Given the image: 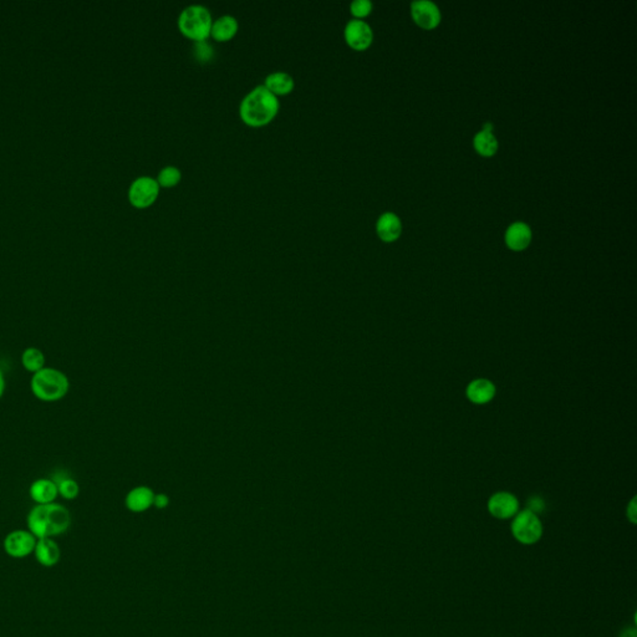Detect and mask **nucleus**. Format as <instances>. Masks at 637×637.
I'll use <instances>...</instances> for the list:
<instances>
[{"mask_svg": "<svg viewBox=\"0 0 637 637\" xmlns=\"http://www.w3.org/2000/svg\"><path fill=\"white\" fill-rule=\"evenodd\" d=\"M372 6L370 0H352L350 4V11L356 19H361L370 14Z\"/></svg>", "mask_w": 637, "mask_h": 637, "instance_id": "b1692460", "label": "nucleus"}, {"mask_svg": "<svg viewBox=\"0 0 637 637\" xmlns=\"http://www.w3.org/2000/svg\"><path fill=\"white\" fill-rule=\"evenodd\" d=\"M177 23L183 35L195 42H203L211 36L213 16L206 6L190 4L180 11Z\"/></svg>", "mask_w": 637, "mask_h": 637, "instance_id": "20e7f679", "label": "nucleus"}, {"mask_svg": "<svg viewBox=\"0 0 637 637\" xmlns=\"http://www.w3.org/2000/svg\"><path fill=\"white\" fill-rule=\"evenodd\" d=\"M239 30V23L236 16L231 14H224L216 21H213L211 29V36L217 42H228L236 36Z\"/></svg>", "mask_w": 637, "mask_h": 637, "instance_id": "dca6fc26", "label": "nucleus"}, {"mask_svg": "<svg viewBox=\"0 0 637 637\" xmlns=\"http://www.w3.org/2000/svg\"><path fill=\"white\" fill-rule=\"evenodd\" d=\"M512 534L520 544L538 543L543 535V524L539 517L529 509L517 514L512 523Z\"/></svg>", "mask_w": 637, "mask_h": 637, "instance_id": "39448f33", "label": "nucleus"}, {"mask_svg": "<svg viewBox=\"0 0 637 637\" xmlns=\"http://www.w3.org/2000/svg\"><path fill=\"white\" fill-rule=\"evenodd\" d=\"M30 389L40 401H60L70 391V380L62 371L44 367L31 376Z\"/></svg>", "mask_w": 637, "mask_h": 637, "instance_id": "7ed1b4c3", "label": "nucleus"}, {"mask_svg": "<svg viewBox=\"0 0 637 637\" xmlns=\"http://www.w3.org/2000/svg\"><path fill=\"white\" fill-rule=\"evenodd\" d=\"M154 503L156 507H159V508H165L167 503H168V499L163 494H159V495H156L154 499Z\"/></svg>", "mask_w": 637, "mask_h": 637, "instance_id": "393cba45", "label": "nucleus"}, {"mask_svg": "<svg viewBox=\"0 0 637 637\" xmlns=\"http://www.w3.org/2000/svg\"><path fill=\"white\" fill-rule=\"evenodd\" d=\"M154 495L151 489L139 487L127 494L126 505L131 512L139 513V512H144L146 509H149L151 504H154Z\"/></svg>", "mask_w": 637, "mask_h": 637, "instance_id": "a211bd4d", "label": "nucleus"}, {"mask_svg": "<svg viewBox=\"0 0 637 637\" xmlns=\"http://www.w3.org/2000/svg\"><path fill=\"white\" fill-rule=\"evenodd\" d=\"M38 538L29 530H13L6 535L3 546L6 554L14 559H24L30 554H34Z\"/></svg>", "mask_w": 637, "mask_h": 637, "instance_id": "0eeeda50", "label": "nucleus"}, {"mask_svg": "<svg viewBox=\"0 0 637 637\" xmlns=\"http://www.w3.org/2000/svg\"><path fill=\"white\" fill-rule=\"evenodd\" d=\"M4 391H6V377L3 371L0 370V398L4 395Z\"/></svg>", "mask_w": 637, "mask_h": 637, "instance_id": "bb28decb", "label": "nucleus"}, {"mask_svg": "<svg viewBox=\"0 0 637 637\" xmlns=\"http://www.w3.org/2000/svg\"><path fill=\"white\" fill-rule=\"evenodd\" d=\"M157 182L161 187H175L180 183L182 180V171L177 166H165L163 168H161L157 176Z\"/></svg>", "mask_w": 637, "mask_h": 637, "instance_id": "412c9836", "label": "nucleus"}, {"mask_svg": "<svg viewBox=\"0 0 637 637\" xmlns=\"http://www.w3.org/2000/svg\"><path fill=\"white\" fill-rule=\"evenodd\" d=\"M345 40L355 50H365L374 40V31L362 19H351L344 29Z\"/></svg>", "mask_w": 637, "mask_h": 637, "instance_id": "6e6552de", "label": "nucleus"}, {"mask_svg": "<svg viewBox=\"0 0 637 637\" xmlns=\"http://www.w3.org/2000/svg\"><path fill=\"white\" fill-rule=\"evenodd\" d=\"M21 364L28 372L35 374L45 367V355L38 348H28L21 354Z\"/></svg>", "mask_w": 637, "mask_h": 637, "instance_id": "6ab92c4d", "label": "nucleus"}, {"mask_svg": "<svg viewBox=\"0 0 637 637\" xmlns=\"http://www.w3.org/2000/svg\"><path fill=\"white\" fill-rule=\"evenodd\" d=\"M263 85L275 96H280L288 95L293 91L295 88V80L289 72L272 71L265 77Z\"/></svg>", "mask_w": 637, "mask_h": 637, "instance_id": "f3484780", "label": "nucleus"}, {"mask_svg": "<svg viewBox=\"0 0 637 637\" xmlns=\"http://www.w3.org/2000/svg\"><path fill=\"white\" fill-rule=\"evenodd\" d=\"M412 16L418 25L432 29L441 21V11L431 0H415L411 4Z\"/></svg>", "mask_w": 637, "mask_h": 637, "instance_id": "9d476101", "label": "nucleus"}, {"mask_svg": "<svg viewBox=\"0 0 637 637\" xmlns=\"http://www.w3.org/2000/svg\"><path fill=\"white\" fill-rule=\"evenodd\" d=\"M28 530L38 539L54 538L67 533L71 525V514L62 504H36L26 517Z\"/></svg>", "mask_w": 637, "mask_h": 637, "instance_id": "f257e3e1", "label": "nucleus"}, {"mask_svg": "<svg viewBox=\"0 0 637 637\" xmlns=\"http://www.w3.org/2000/svg\"><path fill=\"white\" fill-rule=\"evenodd\" d=\"M468 400L476 405H486L492 401L495 396V386L492 381L486 379H477L468 385Z\"/></svg>", "mask_w": 637, "mask_h": 637, "instance_id": "2eb2a0df", "label": "nucleus"}, {"mask_svg": "<svg viewBox=\"0 0 637 637\" xmlns=\"http://www.w3.org/2000/svg\"><path fill=\"white\" fill-rule=\"evenodd\" d=\"M376 231L382 241L394 242L401 234L402 224L400 217L394 212L382 213L376 223Z\"/></svg>", "mask_w": 637, "mask_h": 637, "instance_id": "f8f14e48", "label": "nucleus"}, {"mask_svg": "<svg viewBox=\"0 0 637 637\" xmlns=\"http://www.w3.org/2000/svg\"><path fill=\"white\" fill-rule=\"evenodd\" d=\"M473 142H474V147L478 152L483 156L495 154V151L498 149V139H495L493 132H490V131L482 130L481 132H478L474 136Z\"/></svg>", "mask_w": 637, "mask_h": 637, "instance_id": "aec40b11", "label": "nucleus"}, {"mask_svg": "<svg viewBox=\"0 0 637 637\" xmlns=\"http://www.w3.org/2000/svg\"><path fill=\"white\" fill-rule=\"evenodd\" d=\"M161 185L151 176H139L131 183L129 200L137 208H146L154 205L159 198Z\"/></svg>", "mask_w": 637, "mask_h": 637, "instance_id": "423d86ee", "label": "nucleus"}, {"mask_svg": "<svg viewBox=\"0 0 637 637\" xmlns=\"http://www.w3.org/2000/svg\"><path fill=\"white\" fill-rule=\"evenodd\" d=\"M57 484L59 495L67 500H72L77 498L80 494V486L72 478H62L60 481H54Z\"/></svg>", "mask_w": 637, "mask_h": 637, "instance_id": "4be33fe9", "label": "nucleus"}, {"mask_svg": "<svg viewBox=\"0 0 637 637\" xmlns=\"http://www.w3.org/2000/svg\"><path fill=\"white\" fill-rule=\"evenodd\" d=\"M29 495L36 504L54 503L59 495L57 484L49 478H40L31 483Z\"/></svg>", "mask_w": 637, "mask_h": 637, "instance_id": "ddd939ff", "label": "nucleus"}, {"mask_svg": "<svg viewBox=\"0 0 637 637\" xmlns=\"http://www.w3.org/2000/svg\"><path fill=\"white\" fill-rule=\"evenodd\" d=\"M488 510L497 520H510L518 514L520 502L512 493L499 492L489 498Z\"/></svg>", "mask_w": 637, "mask_h": 637, "instance_id": "1a4fd4ad", "label": "nucleus"}, {"mask_svg": "<svg viewBox=\"0 0 637 637\" xmlns=\"http://www.w3.org/2000/svg\"><path fill=\"white\" fill-rule=\"evenodd\" d=\"M627 515H629V518L631 520L632 523H635L636 520H635V517H636V508H635V499H632L631 504H630V507L627 508Z\"/></svg>", "mask_w": 637, "mask_h": 637, "instance_id": "a878e982", "label": "nucleus"}, {"mask_svg": "<svg viewBox=\"0 0 637 637\" xmlns=\"http://www.w3.org/2000/svg\"><path fill=\"white\" fill-rule=\"evenodd\" d=\"M280 108L277 96L270 93L264 85H258L242 98L239 115L244 124L260 127L270 124Z\"/></svg>", "mask_w": 637, "mask_h": 637, "instance_id": "f03ea898", "label": "nucleus"}, {"mask_svg": "<svg viewBox=\"0 0 637 637\" xmlns=\"http://www.w3.org/2000/svg\"><path fill=\"white\" fill-rule=\"evenodd\" d=\"M193 55L200 62H211L214 57V49L208 40L197 42L193 47Z\"/></svg>", "mask_w": 637, "mask_h": 637, "instance_id": "5701e85b", "label": "nucleus"}, {"mask_svg": "<svg viewBox=\"0 0 637 637\" xmlns=\"http://www.w3.org/2000/svg\"><path fill=\"white\" fill-rule=\"evenodd\" d=\"M532 239V229L524 222H514L505 231V242L513 251H523Z\"/></svg>", "mask_w": 637, "mask_h": 637, "instance_id": "4468645a", "label": "nucleus"}, {"mask_svg": "<svg viewBox=\"0 0 637 637\" xmlns=\"http://www.w3.org/2000/svg\"><path fill=\"white\" fill-rule=\"evenodd\" d=\"M34 555L40 566L52 568L62 559V549L52 538H42L36 541Z\"/></svg>", "mask_w": 637, "mask_h": 637, "instance_id": "9b49d317", "label": "nucleus"}]
</instances>
